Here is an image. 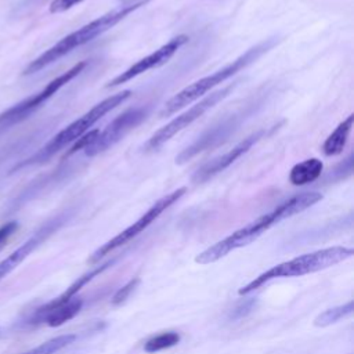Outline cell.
<instances>
[{
	"instance_id": "277c9868",
	"label": "cell",
	"mask_w": 354,
	"mask_h": 354,
	"mask_svg": "<svg viewBox=\"0 0 354 354\" xmlns=\"http://www.w3.org/2000/svg\"><path fill=\"white\" fill-rule=\"evenodd\" d=\"M130 95H131V90H123L118 94H113V95H109V97L104 98L102 101L95 104L93 108H90L86 113H83L80 118H77L71 124H68L65 129L58 131L47 144H44L32 156L19 162L18 165H15L12 167L11 173H14L15 170H19L25 166L46 163L55 153H58L61 149L73 144L76 140H79L87 131H90V127H93L108 112H111L115 108H118L119 105H122L126 100L130 98Z\"/></svg>"
},
{
	"instance_id": "ac0fdd59",
	"label": "cell",
	"mask_w": 354,
	"mask_h": 354,
	"mask_svg": "<svg viewBox=\"0 0 354 354\" xmlns=\"http://www.w3.org/2000/svg\"><path fill=\"white\" fill-rule=\"evenodd\" d=\"M178 342H180V335L177 332H165V333H160V335L149 339L144 344V350L147 353H156V351L173 347Z\"/></svg>"
},
{
	"instance_id": "7a4b0ae2",
	"label": "cell",
	"mask_w": 354,
	"mask_h": 354,
	"mask_svg": "<svg viewBox=\"0 0 354 354\" xmlns=\"http://www.w3.org/2000/svg\"><path fill=\"white\" fill-rule=\"evenodd\" d=\"M152 0H130L100 17L95 19L87 22L86 25L80 26L79 29L73 30L72 33L62 37L59 41H57L54 46L47 48L43 54H40L37 58H35L25 69L24 75H33L46 66L54 64L59 58L65 57L75 48L87 44L88 41L94 40L95 37L104 35L109 29H112L115 25H118L120 21L127 18L131 12L137 11L138 8L147 6Z\"/></svg>"
},
{
	"instance_id": "9c48e42d",
	"label": "cell",
	"mask_w": 354,
	"mask_h": 354,
	"mask_svg": "<svg viewBox=\"0 0 354 354\" xmlns=\"http://www.w3.org/2000/svg\"><path fill=\"white\" fill-rule=\"evenodd\" d=\"M148 111V106H134L116 116L111 123L105 126L104 130H98V134L94 138V141L84 149V155L91 158L113 147L130 130H133L147 118Z\"/></svg>"
},
{
	"instance_id": "7402d4cb",
	"label": "cell",
	"mask_w": 354,
	"mask_h": 354,
	"mask_svg": "<svg viewBox=\"0 0 354 354\" xmlns=\"http://www.w3.org/2000/svg\"><path fill=\"white\" fill-rule=\"evenodd\" d=\"M17 228H18L17 221H10V223H6L4 225L0 227V250L4 248L6 242L17 231Z\"/></svg>"
},
{
	"instance_id": "7c38bea8",
	"label": "cell",
	"mask_w": 354,
	"mask_h": 354,
	"mask_svg": "<svg viewBox=\"0 0 354 354\" xmlns=\"http://www.w3.org/2000/svg\"><path fill=\"white\" fill-rule=\"evenodd\" d=\"M82 304H83V300L80 297H72L68 301H64V303L50 307V308H46L41 306L40 308H37L33 313L30 322L32 324L44 322L53 328L59 326V325L65 324L66 321L72 319L80 311Z\"/></svg>"
},
{
	"instance_id": "44dd1931",
	"label": "cell",
	"mask_w": 354,
	"mask_h": 354,
	"mask_svg": "<svg viewBox=\"0 0 354 354\" xmlns=\"http://www.w3.org/2000/svg\"><path fill=\"white\" fill-rule=\"evenodd\" d=\"M80 1H83V0H53V1L50 3L48 10H50L51 14L64 12V11H66V10L72 8V7H75V6L79 4Z\"/></svg>"
},
{
	"instance_id": "3957f363",
	"label": "cell",
	"mask_w": 354,
	"mask_h": 354,
	"mask_svg": "<svg viewBox=\"0 0 354 354\" xmlns=\"http://www.w3.org/2000/svg\"><path fill=\"white\" fill-rule=\"evenodd\" d=\"M279 40L281 39L278 36L267 37V39L259 41L257 44L252 46L250 48H248L245 53L238 55L235 59H232L223 68L188 84L187 87L180 90L177 94H174L170 100H167L165 102L163 108L159 111V118H167V116L176 113L177 111L183 109L184 106L195 102L196 100L203 97L206 93H209L210 90H213L214 87H217L218 84L225 82L227 79L232 77L235 73L241 72L242 69H245L249 65H252L253 62H256L259 58H261L264 54H267L270 50H272L279 43Z\"/></svg>"
},
{
	"instance_id": "ffe728a7",
	"label": "cell",
	"mask_w": 354,
	"mask_h": 354,
	"mask_svg": "<svg viewBox=\"0 0 354 354\" xmlns=\"http://www.w3.org/2000/svg\"><path fill=\"white\" fill-rule=\"evenodd\" d=\"M97 134H98V130L87 131L84 136H82L79 140H76V141L72 144L71 149L65 153V156H71V155L76 153L77 151H84V149L94 141V138L97 137Z\"/></svg>"
},
{
	"instance_id": "e0dca14e",
	"label": "cell",
	"mask_w": 354,
	"mask_h": 354,
	"mask_svg": "<svg viewBox=\"0 0 354 354\" xmlns=\"http://www.w3.org/2000/svg\"><path fill=\"white\" fill-rule=\"evenodd\" d=\"M76 340V335H61L57 337H53L44 343H41L37 347H33L22 354H55L57 351L62 350L64 347L72 344Z\"/></svg>"
},
{
	"instance_id": "6da1fadb",
	"label": "cell",
	"mask_w": 354,
	"mask_h": 354,
	"mask_svg": "<svg viewBox=\"0 0 354 354\" xmlns=\"http://www.w3.org/2000/svg\"><path fill=\"white\" fill-rule=\"evenodd\" d=\"M321 199H322V194L314 192V191L297 194V195L283 201L282 203H279L271 212L261 214L252 223L234 231L231 235L225 236L224 239L216 242L214 245H212L210 248H207L206 250L199 253L195 257V261L202 266L212 264V263L223 259L224 256H227L230 252L254 242L260 235H263L272 225H275L295 214L301 213L303 210L318 203Z\"/></svg>"
},
{
	"instance_id": "4fadbf2b",
	"label": "cell",
	"mask_w": 354,
	"mask_h": 354,
	"mask_svg": "<svg viewBox=\"0 0 354 354\" xmlns=\"http://www.w3.org/2000/svg\"><path fill=\"white\" fill-rule=\"evenodd\" d=\"M354 124V113H350L344 120H342L336 129L326 137L324 145H322V152L326 156H336L343 152L346 148V144L348 141L350 133L353 130Z\"/></svg>"
},
{
	"instance_id": "cb8c5ba5",
	"label": "cell",
	"mask_w": 354,
	"mask_h": 354,
	"mask_svg": "<svg viewBox=\"0 0 354 354\" xmlns=\"http://www.w3.org/2000/svg\"><path fill=\"white\" fill-rule=\"evenodd\" d=\"M0 332H1V328H0Z\"/></svg>"
},
{
	"instance_id": "5b68a950",
	"label": "cell",
	"mask_w": 354,
	"mask_h": 354,
	"mask_svg": "<svg viewBox=\"0 0 354 354\" xmlns=\"http://www.w3.org/2000/svg\"><path fill=\"white\" fill-rule=\"evenodd\" d=\"M354 254V250L351 248H344V246H333V248H326L321 249L317 252L306 253L299 257H295L292 260L283 261L281 264H277L271 268H268L266 272L260 274L256 277L253 281L242 286L238 293L242 295H249L253 290L259 289L263 286L266 282L275 279V278H283V277H300L311 272H317L325 268H329Z\"/></svg>"
},
{
	"instance_id": "5bb4252c",
	"label": "cell",
	"mask_w": 354,
	"mask_h": 354,
	"mask_svg": "<svg viewBox=\"0 0 354 354\" xmlns=\"http://www.w3.org/2000/svg\"><path fill=\"white\" fill-rule=\"evenodd\" d=\"M324 170V163L318 158H310L303 162L296 163L289 171V181L295 187H301L314 183L321 177Z\"/></svg>"
},
{
	"instance_id": "603a6c76",
	"label": "cell",
	"mask_w": 354,
	"mask_h": 354,
	"mask_svg": "<svg viewBox=\"0 0 354 354\" xmlns=\"http://www.w3.org/2000/svg\"><path fill=\"white\" fill-rule=\"evenodd\" d=\"M252 306H253V300L243 303L241 307H238V308L234 310V315H232V317H234V318H241L242 315H245V314H248V313L250 311Z\"/></svg>"
},
{
	"instance_id": "9a60e30c",
	"label": "cell",
	"mask_w": 354,
	"mask_h": 354,
	"mask_svg": "<svg viewBox=\"0 0 354 354\" xmlns=\"http://www.w3.org/2000/svg\"><path fill=\"white\" fill-rule=\"evenodd\" d=\"M111 264H113V261H108V263H105V264H102V266H100V267H97V268H94L93 271H90V272H87V274H84V275H82V277H79L69 288H66V290L61 295V296H58V297H55L54 300H51V301H48L47 304H44L43 307H46V308H50V307H54V306H58V304H61V303H64V301H68L69 299H72V297H75V295L86 285V283H88L93 278H95L97 275H100L104 270H106Z\"/></svg>"
},
{
	"instance_id": "30bf717a",
	"label": "cell",
	"mask_w": 354,
	"mask_h": 354,
	"mask_svg": "<svg viewBox=\"0 0 354 354\" xmlns=\"http://www.w3.org/2000/svg\"><path fill=\"white\" fill-rule=\"evenodd\" d=\"M281 126V123H278L277 126H272L271 129H260L256 130L254 133L249 134L248 137H245L242 141H239L236 145H234L231 149L225 151L224 153L210 159L209 162H206L205 165H202L199 169H196V171L192 174L191 180L195 184H202L206 183L207 180L213 178L214 176H217L218 173H221L223 170H225L227 167H230L235 160H238L241 156H243L246 152H249L252 149L253 145H256L259 141H261L263 138H266L268 134H271L274 130H277Z\"/></svg>"
},
{
	"instance_id": "8fae6325",
	"label": "cell",
	"mask_w": 354,
	"mask_h": 354,
	"mask_svg": "<svg viewBox=\"0 0 354 354\" xmlns=\"http://www.w3.org/2000/svg\"><path fill=\"white\" fill-rule=\"evenodd\" d=\"M189 37L187 35H177L171 37L169 41L162 44L159 48H156L153 53L148 54L147 57L136 61L133 65H130L127 69L116 75L113 79H111L105 87H118L123 83L130 82L131 79L151 71L155 68H159L169 62V59L185 44L188 43Z\"/></svg>"
},
{
	"instance_id": "8992f818",
	"label": "cell",
	"mask_w": 354,
	"mask_h": 354,
	"mask_svg": "<svg viewBox=\"0 0 354 354\" xmlns=\"http://www.w3.org/2000/svg\"><path fill=\"white\" fill-rule=\"evenodd\" d=\"M86 66H87V61H80L75 64L72 68H69L68 71L62 72L61 75L54 77L51 82H48L40 91L24 98L22 101L17 102L15 105L1 112L0 113V136L7 130H10L12 126L26 120L32 113H35L39 108H41L44 102L48 101L58 90H61L65 84L73 80L77 75H80Z\"/></svg>"
},
{
	"instance_id": "52a82bcc",
	"label": "cell",
	"mask_w": 354,
	"mask_h": 354,
	"mask_svg": "<svg viewBox=\"0 0 354 354\" xmlns=\"http://www.w3.org/2000/svg\"><path fill=\"white\" fill-rule=\"evenodd\" d=\"M235 86H236V83L228 84L214 93H210L205 98L199 100L196 104L189 106L187 111H184L183 113H180L178 116L171 119L169 123H166L159 130H156L142 145V149L145 152H151V151H156L158 148H160L163 144H166L169 140H171L176 134H178L185 127H188L191 123H194L196 119H199L207 109L213 108L221 100L228 97L230 93L235 88Z\"/></svg>"
},
{
	"instance_id": "2e32d148",
	"label": "cell",
	"mask_w": 354,
	"mask_h": 354,
	"mask_svg": "<svg viewBox=\"0 0 354 354\" xmlns=\"http://www.w3.org/2000/svg\"><path fill=\"white\" fill-rule=\"evenodd\" d=\"M354 310V304L353 301H348L346 304H342V306H337V307H333V308H328L326 311L321 313L319 315H317V318L314 319V325L315 326H329L335 322H337L340 318H344L347 315H350Z\"/></svg>"
},
{
	"instance_id": "ba28073f",
	"label": "cell",
	"mask_w": 354,
	"mask_h": 354,
	"mask_svg": "<svg viewBox=\"0 0 354 354\" xmlns=\"http://www.w3.org/2000/svg\"><path fill=\"white\" fill-rule=\"evenodd\" d=\"M185 194H187V187H180V188L163 195L162 198H159L137 221H134L131 225H129L122 232H119L118 235L111 238L108 242H105L102 246H100L90 257V261L95 263L105 254H109L116 248L131 241L134 236H137L140 232H142L148 225H151L165 210H167L177 201H180Z\"/></svg>"
},
{
	"instance_id": "d6986e66",
	"label": "cell",
	"mask_w": 354,
	"mask_h": 354,
	"mask_svg": "<svg viewBox=\"0 0 354 354\" xmlns=\"http://www.w3.org/2000/svg\"><path fill=\"white\" fill-rule=\"evenodd\" d=\"M138 283H140V278H133V279H130L126 285H123V286L113 295L111 303H112L113 306H119V304H122L123 301H126V299H127V297L130 296V293L137 288Z\"/></svg>"
}]
</instances>
